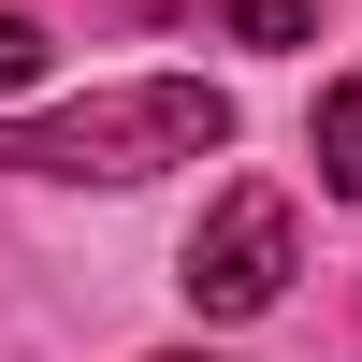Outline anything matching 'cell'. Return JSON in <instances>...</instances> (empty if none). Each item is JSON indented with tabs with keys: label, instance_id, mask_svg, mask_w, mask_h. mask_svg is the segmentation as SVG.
I'll list each match as a JSON object with an SVG mask.
<instances>
[{
	"label": "cell",
	"instance_id": "1",
	"mask_svg": "<svg viewBox=\"0 0 362 362\" xmlns=\"http://www.w3.org/2000/svg\"><path fill=\"white\" fill-rule=\"evenodd\" d=\"M232 145V102L189 73H145V87H87L73 116H29L0 131V174H58V189H131V174H174V160H218Z\"/></svg>",
	"mask_w": 362,
	"mask_h": 362
},
{
	"label": "cell",
	"instance_id": "2",
	"mask_svg": "<svg viewBox=\"0 0 362 362\" xmlns=\"http://www.w3.org/2000/svg\"><path fill=\"white\" fill-rule=\"evenodd\" d=\"M174 290H189L203 319H261V305L290 290V203H276V189H232L218 218L189 232V276H174Z\"/></svg>",
	"mask_w": 362,
	"mask_h": 362
},
{
	"label": "cell",
	"instance_id": "3",
	"mask_svg": "<svg viewBox=\"0 0 362 362\" xmlns=\"http://www.w3.org/2000/svg\"><path fill=\"white\" fill-rule=\"evenodd\" d=\"M319 189H334V203H362V73L319 102Z\"/></svg>",
	"mask_w": 362,
	"mask_h": 362
},
{
	"label": "cell",
	"instance_id": "4",
	"mask_svg": "<svg viewBox=\"0 0 362 362\" xmlns=\"http://www.w3.org/2000/svg\"><path fill=\"white\" fill-rule=\"evenodd\" d=\"M305 29H319L305 0H232V44H261V58H290V44H305Z\"/></svg>",
	"mask_w": 362,
	"mask_h": 362
},
{
	"label": "cell",
	"instance_id": "5",
	"mask_svg": "<svg viewBox=\"0 0 362 362\" xmlns=\"http://www.w3.org/2000/svg\"><path fill=\"white\" fill-rule=\"evenodd\" d=\"M44 73V15H15V0H0V87H29Z\"/></svg>",
	"mask_w": 362,
	"mask_h": 362
},
{
	"label": "cell",
	"instance_id": "6",
	"mask_svg": "<svg viewBox=\"0 0 362 362\" xmlns=\"http://www.w3.org/2000/svg\"><path fill=\"white\" fill-rule=\"evenodd\" d=\"M145 15H189V0H145Z\"/></svg>",
	"mask_w": 362,
	"mask_h": 362
},
{
	"label": "cell",
	"instance_id": "7",
	"mask_svg": "<svg viewBox=\"0 0 362 362\" xmlns=\"http://www.w3.org/2000/svg\"><path fill=\"white\" fill-rule=\"evenodd\" d=\"M174 362H189V348H174Z\"/></svg>",
	"mask_w": 362,
	"mask_h": 362
}]
</instances>
